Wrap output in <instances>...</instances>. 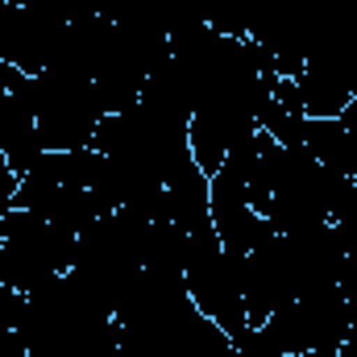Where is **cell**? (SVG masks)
I'll use <instances>...</instances> for the list:
<instances>
[{
    "instance_id": "9c48e42d",
    "label": "cell",
    "mask_w": 357,
    "mask_h": 357,
    "mask_svg": "<svg viewBox=\"0 0 357 357\" xmlns=\"http://www.w3.org/2000/svg\"><path fill=\"white\" fill-rule=\"evenodd\" d=\"M79 357H125V349H121V324L112 320V324H108V328H104V333H100Z\"/></svg>"
},
{
    "instance_id": "8fae6325",
    "label": "cell",
    "mask_w": 357,
    "mask_h": 357,
    "mask_svg": "<svg viewBox=\"0 0 357 357\" xmlns=\"http://www.w3.org/2000/svg\"><path fill=\"white\" fill-rule=\"evenodd\" d=\"M208 357H245V354H241V349H237V345H233V341H229V345H225V349H216V354H208Z\"/></svg>"
},
{
    "instance_id": "6da1fadb",
    "label": "cell",
    "mask_w": 357,
    "mask_h": 357,
    "mask_svg": "<svg viewBox=\"0 0 357 357\" xmlns=\"http://www.w3.org/2000/svg\"><path fill=\"white\" fill-rule=\"evenodd\" d=\"M112 320L116 316L108 312V303L75 270H67V274H54L50 282L33 287L21 299L17 333H21L29 354L79 357Z\"/></svg>"
},
{
    "instance_id": "277c9868",
    "label": "cell",
    "mask_w": 357,
    "mask_h": 357,
    "mask_svg": "<svg viewBox=\"0 0 357 357\" xmlns=\"http://www.w3.org/2000/svg\"><path fill=\"white\" fill-rule=\"evenodd\" d=\"M121 324V349L125 357H208L229 345V333L216 328L191 295L167 299L150 312L125 316Z\"/></svg>"
},
{
    "instance_id": "4fadbf2b",
    "label": "cell",
    "mask_w": 357,
    "mask_h": 357,
    "mask_svg": "<svg viewBox=\"0 0 357 357\" xmlns=\"http://www.w3.org/2000/svg\"><path fill=\"white\" fill-rule=\"evenodd\" d=\"M25 357H46V354H25Z\"/></svg>"
},
{
    "instance_id": "3957f363",
    "label": "cell",
    "mask_w": 357,
    "mask_h": 357,
    "mask_svg": "<svg viewBox=\"0 0 357 357\" xmlns=\"http://www.w3.org/2000/svg\"><path fill=\"white\" fill-rule=\"evenodd\" d=\"M75 266V233L59 229L42 212L8 208L0 220V282L29 295L54 274Z\"/></svg>"
},
{
    "instance_id": "8992f818",
    "label": "cell",
    "mask_w": 357,
    "mask_h": 357,
    "mask_svg": "<svg viewBox=\"0 0 357 357\" xmlns=\"http://www.w3.org/2000/svg\"><path fill=\"white\" fill-rule=\"evenodd\" d=\"M303 146L312 150V158L337 175L357 178V137L345 129L341 116H307L303 125Z\"/></svg>"
},
{
    "instance_id": "30bf717a",
    "label": "cell",
    "mask_w": 357,
    "mask_h": 357,
    "mask_svg": "<svg viewBox=\"0 0 357 357\" xmlns=\"http://www.w3.org/2000/svg\"><path fill=\"white\" fill-rule=\"evenodd\" d=\"M17 187H21V175L13 171V162H8L4 150H0V220H4V212L13 208V199H17Z\"/></svg>"
},
{
    "instance_id": "7a4b0ae2",
    "label": "cell",
    "mask_w": 357,
    "mask_h": 357,
    "mask_svg": "<svg viewBox=\"0 0 357 357\" xmlns=\"http://www.w3.org/2000/svg\"><path fill=\"white\" fill-rule=\"evenodd\" d=\"M354 333L345 287H324L291 299L278 307L266 324L250 328L241 341H233L245 357H282L312 354V349H341V341Z\"/></svg>"
},
{
    "instance_id": "5b68a950",
    "label": "cell",
    "mask_w": 357,
    "mask_h": 357,
    "mask_svg": "<svg viewBox=\"0 0 357 357\" xmlns=\"http://www.w3.org/2000/svg\"><path fill=\"white\" fill-rule=\"evenodd\" d=\"M187 295L191 303L229 333V341H241L250 333V316H245V299H241V278H237V262L225 254L220 237L212 225L191 233V258L183 270Z\"/></svg>"
},
{
    "instance_id": "ba28073f",
    "label": "cell",
    "mask_w": 357,
    "mask_h": 357,
    "mask_svg": "<svg viewBox=\"0 0 357 357\" xmlns=\"http://www.w3.org/2000/svg\"><path fill=\"white\" fill-rule=\"evenodd\" d=\"M29 8H42L63 25H79V21H91V17H104L108 0H29Z\"/></svg>"
},
{
    "instance_id": "52a82bcc",
    "label": "cell",
    "mask_w": 357,
    "mask_h": 357,
    "mask_svg": "<svg viewBox=\"0 0 357 357\" xmlns=\"http://www.w3.org/2000/svg\"><path fill=\"white\" fill-rule=\"evenodd\" d=\"M0 150L13 162L17 175H29V167L46 154V146L38 137V125H33V112L21 100H13V96H8V104L0 112Z\"/></svg>"
},
{
    "instance_id": "7c38bea8",
    "label": "cell",
    "mask_w": 357,
    "mask_h": 357,
    "mask_svg": "<svg viewBox=\"0 0 357 357\" xmlns=\"http://www.w3.org/2000/svg\"><path fill=\"white\" fill-rule=\"evenodd\" d=\"M282 357H337V349H312V354H282Z\"/></svg>"
}]
</instances>
